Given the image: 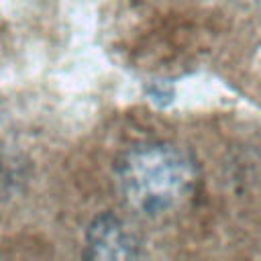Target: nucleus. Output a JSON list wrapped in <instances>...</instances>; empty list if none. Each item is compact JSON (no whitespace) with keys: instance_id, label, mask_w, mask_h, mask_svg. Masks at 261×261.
Here are the masks:
<instances>
[{"instance_id":"nucleus-1","label":"nucleus","mask_w":261,"mask_h":261,"mask_svg":"<svg viewBox=\"0 0 261 261\" xmlns=\"http://www.w3.org/2000/svg\"><path fill=\"white\" fill-rule=\"evenodd\" d=\"M196 177L194 159L163 141L133 145L116 161V184L124 202L145 216L175 210L194 192Z\"/></svg>"},{"instance_id":"nucleus-2","label":"nucleus","mask_w":261,"mask_h":261,"mask_svg":"<svg viewBox=\"0 0 261 261\" xmlns=\"http://www.w3.org/2000/svg\"><path fill=\"white\" fill-rule=\"evenodd\" d=\"M139 255V239L122 218L102 212L86 228V257L90 259H133Z\"/></svg>"}]
</instances>
